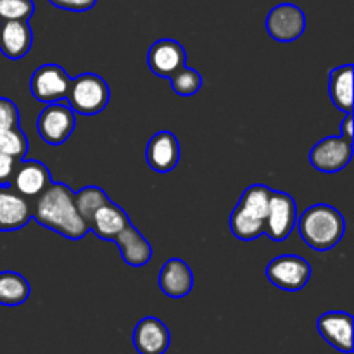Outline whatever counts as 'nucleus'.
<instances>
[{
  "mask_svg": "<svg viewBox=\"0 0 354 354\" xmlns=\"http://www.w3.org/2000/svg\"><path fill=\"white\" fill-rule=\"evenodd\" d=\"M31 287L23 275L16 272H0V304L19 306L26 303Z\"/></svg>",
  "mask_w": 354,
  "mask_h": 354,
  "instance_id": "22",
  "label": "nucleus"
},
{
  "mask_svg": "<svg viewBox=\"0 0 354 354\" xmlns=\"http://www.w3.org/2000/svg\"><path fill=\"white\" fill-rule=\"evenodd\" d=\"M353 140L346 137H327L310 151V165L322 173H337L351 162Z\"/></svg>",
  "mask_w": 354,
  "mask_h": 354,
  "instance_id": "9",
  "label": "nucleus"
},
{
  "mask_svg": "<svg viewBox=\"0 0 354 354\" xmlns=\"http://www.w3.org/2000/svg\"><path fill=\"white\" fill-rule=\"evenodd\" d=\"M147 62L149 68H151V71L156 76L169 78V76L175 75L178 69H182L185 66V48H183V45L180 41L169 40V38L158 40L149 48Z\"/></svg>",
  "mask_w": 354,
  "mask_h": 354,
  "instance_id": "12",
  "label": "nucleus"
},
{
  "mask_svg": "<svg viewBox=\"0 0 354 354\" xmlns=\"http://www.w3.org/2000/svg\"><path fill=\"white\" fill-rule=\"evenodd\" d=\"M33 44V31L28 21L0 23V52L9 59H23Z\"/></svg>",
  "mask_w": 354,
  "mask_h": 354,
  "instance_id": "19",
  "label": "nucleus"
},
{
  "mask_svg": "<svg viewBox=\"0 0 354 354\" xmlns=\"http://www.w3.org/2000/svg\"><path fill=\"white\" fill-rule=\"evenodd\" d=\"M31 220L69 241H80L90 232L88 223L76 209L75 192L61 182H50L40 196L35 197Z\"/></svg>",
  "mask_w": 354,
  "mask_h": 354,
  "instance_id": "1",
  "label": "nucleus"
},
{
  "mask_svg": "<svg viewBox=\"0 0 354 354\" xmlns=\"http://www.w3.org/2000/svg\"><path fill=\"white\" fill-rule=\"evenodd\" d=\"M68 104L75 113L93 116L102 113L111 99V90L106 80L95 73H83L71 80L68 92Z\"/></svg>",
  "mask_w": 354,
  "mask_h": 354,
  "instance_id": "4",
  "label": "nucleus"
},
{
  "mask_svg": "<svg viewBox=\"0 0 354 354\" xmlns=\"http://www.w3.org/2000/svg\"><path fill=\"white\" fill-rule=\"evenodd\" d=\"M318 332L334 349L353 353V317L346 311H328L318 318Z\"/></svg>",
  "mask_w": 354,
  "mask_h": 354,
  "instance_id": "14",
  "label": "nucleus"
},
{
  "mask_svg": "<svg viewBox=\"0 0 354 354\" xmlns=\"http://www.w3.org/2000/svg\"><path fill=\"white\" fill-rule=\"evenodd\" d=\"M109 201L111 199L107 197V194L104 192L100 187H95V185L83 187L82 190L75 192L76 209H78V213L82 214V218L86 221V223H90L93 213H95L99 207H102L104 204L109 203Z\"/></svg>",
  "mask_w": 354,
  "mask_h": 354,
  "instance_id": "23",
  "label": "nucleus"
},
{
  "mask_svg": "<svg viewBox=\"0 0 354 354\" xmlns=\"http://www.w3.org/2000/svg\"><path fill=\"white\" fill-rule=\"evenodd\" d=\"M19 162L21 161H17V159L0 152V185H10Z\"/></svg>",
  "mask_w": 354,
  "mask_h": 354,
  "instance_id": "29",
  "label": "nucleus"
},
{
  "mask_svg": "<svg viewBox=\"0 0 354 354\" xmlns=\"http://www.w3.org/2000/svg\"><path fill=\"white\" fill-rule=\"evenodd\" d=\"M71 76L59 64H41L31 75L30 90L31 95L44 104L59 102L68 97L71 86Z\"/></svg>",
  "mask_w": 354,
  "mask_h": 354,
  "instance_id": "7",
  "label": "nucleus"
},
{
  "mask_svg": "<svg viewBox=\"0 0 354 354\" xmlns=\"http://www.w3.org/2000/svg\"><path fill=\"white\" fill-rule=\"evenodd\" d=\"M147 165L158 173H168L178 166L180 142L171 131H158L152 135L145 149Z\"/></svg>",
  "mask_w": 354,
  "mask_h": 354,
  "instance_id": "16",
  "label": "nucleus"
},
{
  "mask_svg": "<svg viewBox=\"0 0 354 354\" xmlns=\"http://www.w3.org/2000/svg\"><path fill=\"white\" fill-rule=\"evenodd\" d=\"M28 149H30L28 137L19 127L0 133V152L3 154L17 159V161H23L28 154Z\"/></svg>",
  "mask_w": 354,
  "mask_h": 354,
  "instance_id": "25",
  "label": "nucleus"
},
{
  "mask_svg": "<svg viewBox=\"0 0 354 354\" xmlns=\"http://www.w3.org/2000/svg\"><path fill=\"white\" fill-rule=\"evenodd\" d=\"M33 0H0V23L28 21L33 16Z\"/></svg>",
  "mask_w": 354,
  "mask_h": 354,
  "instance_id": "26",
  "label": "nucleus"
},
{
  "mask_svg": "<svg viewBox=\"0 0 354 354\" xmlns=\"http://www.w3.org/2000/svg\"><path fill=\"white\" fill-rule=\"evenodd\" d=\"M131 341L138 354H165L171 342V335L165 322L156 317H145L135 327Z\"/></svg>",
  "mask_w": 354,
  "mask_h": 354,
  "instance_id": "13",
  "label": "nucleus"
},
{
  "mask_svg": "<svg viewBox=\"0 0 354 354\" xmlns=\"http://www.w3.org/2000/svg\"><path fill=\"white\" fill-rule=\"evenodd\" d=\"M48 2L57 9L69 10V12H86L95 7L97 0H48Z\"/></svg>",
  "mask_w": 354,
  "mask_h": 354,
  "instance_id": "28",
  "label": "nucleus"
},
{
  "mask_svg": "<svg viewBox=\"0 0 354 354\" xmlns=\"http://www.w3.org/2000/svg\"><path fill=\"white\" fill-rule=\"evenodd\" d=\"M114 244L120 249L124 263L133 268L145 266L152 259V245L144 235L135 228L133 225L128 223L116 237L113 239Z\"/></svg>",
  "mask_w": 354,
  "mask_h": 354,
  "instance_id": "18",
  "label": "nucleus"
},
{
  "mask_svg": "<svg viewBox=\"0 0 354 354\" xmlns=\"http://www.w3.org/2000/svg\"><path fill=\"white\" fill-rule=\"evenodd\" d=\"M328 92L334 106L344 113H353V64L332 69Z\"/></svg>",
  "mask_w": 354,
  "mask_h": 354,
  "instance_id": "21",
  "label": "nucleus"
},
{
  "mask_svg": "<svg viewBox=\"0 0 354 354\" xmlns=\"http://www.w3.org/2000/svg\"><path fill=\"white\" fill-rule=\"evenodd\" d=\"M19 127V111L10 99L0 97V133Z\"/></svg>",
  "mask_w": 354,
  "mask_h": 354,
  "instance_id": "27",
  "label": "nucleus"
},
{
  "mask_svg": "<svg viewBox=\"0 0 354 354\" xmlns=\"http://www.w3.org/2000/svg\"><path fill=\"white\" fill-rule=\"evenodd\" d=\"M297 221L296 201L287 192L272 190L268 203V213H266L265 235L272 241L282 242L290 237Z\"/></svg>",
  "mask_w": 354,
  "mask_h": 354,
  "instance_id": "8",
  "label": "nucleus"
},
{
  "mask_svg": "<svg viewBox=\"0 0 354 354\" xmlns=\"http://www.w3.org/2000/svg\"><path fill=\"white\" fill-rule=\"evenodd\" d=\"M341 135L353 140V113H346L344 121L341 123Z\"/></svg>",
  "mask_w": 354,
  "mask_h": 354,
  "instance_id": "30",
  "label": "nucleus"
},
{
  "mask_svg": "<svg viewBox=\"0 0 354 354\" xmlns=\"http://www.w3.org/2000/svg\"><path fill=\"white\" fill-rule=\"evenodd\" d=\"M272 189L263 183L248 187L230 214V230L239 241H254L265 235L266 213Z\"/></svg>",
  "mask_w": 354,
  "mask_h": 354,
  "instance_id": "3",
  "label": "nucleus"
},
{
  "mask_svg": "<svg viewBox=\"0 0 354 354\" xmlns=\"http://www.w3.org/2000/svg\"><path fill=\"white\" fill-rule=\"evenodd\" d=\"M158 282L162 294L171 299H180L194 289V273L183 259L171 258L162 265Z\"/></svg>",
  "mask_w": 354,
  "mask_h": 354,
  "instance_id": "17",
  "label": "nucleus"
},
{
  "mask_svg": "<svg viewBox=\"0 0 354 354\" xmlns=\"http://www.w3.org/2000/svg\"><path fill=\"white\" fill-rule=\"evenodd\" d=\"M38 133L48 145H61L73 135L76 127L75 111L69 104L50 102L38 116Z\"/></svg>",
  "mask_w": 354,
  "mask_h": 354,
  "instance_id": "6",
  "label": "nucleus"
},
{
  "mask_svg": "<svg viewBox=\"0 0 354 354\" xmlns=\"http://www.w3.org/2000/svg\"><path fill=\"white\" fill-rule=\"evenodd\" d=\"M296 225L299 235L308 248L315 251H330L342 241L346 232V221L341 211L328 204H315L308 207Z\"/></svg>",
  "mask_w": 354,
  "mask_h": 354,
  "instance_id": "2",
  "label": "nucleus"
},
{
  "mask_svg": "<svg viewBox=\"0 0 354 354\" xmlns=\"http://www.w3.org/2000/svg\"><path fill=\"white\" fill-rule=\"evenodd\" d=\"M128 223H130V220H128V214L124 213L123 207H120L113 201H109V203L104 204L102 207H99L93 213L88 227L90 232H93L99 239L113 241Z\"/></svg>",
  "mask_w": 354,
  "mask_h": 354,
  "instance_id": "20",
  "label": "nucleus"
},
{
  "mask_svg": "<svg viewBox=\"0 0 354 354\" xmlns=\"http://www.w3.org/2000/svg\"><path fill=\"white\" fill-rule=\"evenodd\" d=\"M306 30V16L294 3H280L266 16V31L270 37L282 44L297 40Z\"/></svg>",
  "mask_w": 354,
  "mask_h": 354,
  "instance_id": "10",
  "label": "nucleus"
},
{
  "mask_svg": "<svg viewBox=\"0 0 354 354\" xmlns=\"http://www.w3.org/2000/svg\"><path fill=\"white\" fill-rule=\"evenodd\" d=\"M52 182V175L44 162L37 159H23L17 165L10 187L26 199L40 196Z\"/></svg>",
  "mask_w": 354,
  "mask_h": 354,
  "instance_id": "11",
  "label": "nucleus"
},
{
  "mask_svg": "<svg viewBox=\"0 0 354 354\" xmlns=\"http://www.w3.org/2000/svg\"><path fill=\"white\" fill-rule=\"evenodd\" d=\"M169 85H171L173 92L178 93L180 97H192L203 86V76L196 69L183 66L175 75L169 76Z\"/></svg>",
  "mask_w": 354,
  "mask_h": 354,
  "instance_id": "24",
  "label": "nucleus"
},
{
  "mask_svg": "<svg viewBox=\"0 0 354 354\" xmlns=\"http://www.w3.org/2000/svg\"><path fill=\"white\" fill-rule=\"evenodd\" d=\"M311 266L301 256L283 254L277 256L275 259L266 266V279L279 289L287 292H296L303 290L306 283L310 282Z\"/></svg>",
  "mask_w": 354,
  "mask_h": 354,
  "instance_id": "5",
  "label": "nucleus"
},
{
  "mask_svg": "<svg viewBox=\"0 0 354 354\" xmlns=\"http://www.w3.org/2000/svg\"><path fill=\"white\" fill-rule=\"evenodd\" d=\"M31 221V203L10 185H0V232H12Z\"/></svg>",
  "mask_w": 354,
  "mask_h": 354,
  "instance_id": "15",
  "label": "nucleus"
}]
</instances>
